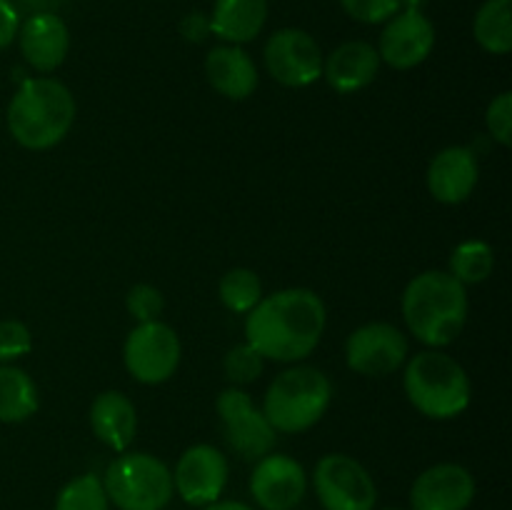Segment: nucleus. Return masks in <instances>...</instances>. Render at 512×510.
Here are the masks:
<instances>
[{"label":"nucleus","instance_id":"f257e3e1","mask_svg":"<svg viewBox=\"0 0 512 510\" xmlns=\"http://www.w3.org/2000/svg\"><path fill=\"white\" fill-rule=\"evenodd\" d=\"M328 310L310 288H285L260 300L245 315V343L265 360L298 363L305 360L325 333Z\"/></svg>","mask_w":512,"mask_h":510},{"label":"nucleus","instance_id":"f03ea898","mask_svg":"<svg viewBox=\"0 0 512 510\" xmlns=\"http://www.w3.org/2000/svg\"><path fill=\"white\" fill-rule=\"evenodd\" d=\"M468 305V288L448 270H425L405 285L400 308L415 340L443 350L463 333Z\"/></svg>","mask_w":512,"mask_h":510},{"label":"nucleus","instance_id":"7ed1b4c3","mask_svg":"<svg viewBox=\"0 0 512 510\" xmlns=\"http://www.w3.org/2000/svg\"><path fill=\"white\" fill-rule=\"evenodd\" d=\"M73 93L55 78H28L8 103V133L25 150H50L68 138L75 123Z\"/></svg>","mask_w":512,"mask_h":510},{"label":"nucleus","instance_id":"20e7f679","mask_svg":"<svg viewBox=\"0 0 512 510\" xmlns=\"http://www.w3.org/2000/svg\"><path fill=\"white\" fill-rule=\"evenodd\" d=\"M403 390L410 405L430 420H453L468 410L473 383L463 365L440 348L405 360Z\"/></svg>","mask_w":512,"mask_h":510},{"label":"nucleus","instance_id":"39448f33","mask_svg":"<svg viewBox=\"0 0 512 510\" xmlns=\"http://www.w3.org/2000/svg\"><path fill=\"white\" fill-rule=\"evenodd\" d=\"M333 403V385L320 368L293 365L275 375L263 398V415L275 433H305L323 420Z\"/></svg>","mask_w":512,"mask_h":510},{"label":"nucleus","instance_id":"423d86ee","mask_svg":"<svg viewBox=\"0 0 512 510\" xmlns=\"http://www.w3.org/2000/svg\"><path fill=\"white\" fill-rule=\"evenodd\" d=\"M108 500L118 510H163L173 500V470L150 453H123L103 478Z\"/></svg>","mask_w":512,"mask_h":510},{"label":"nucleus","instance_id":"0eeeda50","mask_svg":"<svg viewBox=\"0 0 512 510\" xmlns=\"http://www.w3.org/2000/svg\"><path fill=\"white\" fill-rule=\"evenodd\" d=\"M183 355L178 333L163 320L138 323L123 345L125 370L143 385H160L175 375Z\"/></svg>","mask_w":512,"mask_h":510},{"label":"nucleus","instance_id":"6e6552de","mask_svg":"<svg viewBox=\"0 0 512 510\" xmlns=\"http://www.w3.org/2000/svg\"><path fill=\"white\" fill-rule=\"evenodd\" d=\"M313 488L323 510H373L378 488L360 460L345 453L323 455L315 465Z\"/></svg>","mask_w":512,"mask_h":510},{"label":"nucleus","instance_id":"1a4fd4ad","mask_svg":"<svg viewBox=\"0 0 512 510\" xmlns=\"http://www.w3.org/2000/svg\"><path fill=\"white\" fill-rule=\"evenodd\" d=\"M215 413L223 425L225 440L240 458L260 460L263 455L273 453L278 435L263 410L243 388H235V385L225 388L215 400Z\"/></svg>","mask_w":512,"mask_h":510},{"label":"nucleus","instance_id":"9d476101","mask_svg":"<svg viewBox=\"0 0 512 510\" xmlns=\"http://www.w3.org/2000/svg\"><path fill=\"white\" fill-rule=\"evenodd\" d=\"M410 355L408 335L393 323L375 320L355 328L345 340V363L365 378H383L405 365Z\"/></svg>","mask_w":512,"mask_h":510},{"label":"nucleus","instance_id":"9b49d317","mask_svg":"<svg viewBox=\"0 0 512 510\" xmlns=\"http://www.w3.org/2000/svg\"><path fill=\"white\" fill-rule=\"evenodd\" d=\"M265 68L285 88H308L323 78V50L318 40L300 28H280L263 50Z\"/></svg>","mask_w":512,"mask_h":510},{"label":"nucleus","instance_id":"f8f14e48","mask_svg":"<svg viewBox=\"0 0 512 510\" xmlns=\"http://www.w3.org/2000/svg\"><path fill=\"white\" fill-rule=\"evenodd\" d=\"M435 48V28L423 10L400 8L380 33V63L395 70H413L430 58Z\"/></svg>","mask_w":512,"mask_h":510},{"label":"nucleus","instance_id":"ddd939ff","mask_svg":"<svg viewBox=\"0 0 512 510\" xmlns=\"http://www.w3.org/2000/svg\"><path fill=\"white\" fill-rule=\"evenodd\" d=\"M228 483V458L215 445H190L178 458L173 473L175 493L188 505H210Z\"/></svg>","mask_w":512,"mask_h":510},{"label":"nucleus","instance_id":"4468645a","mask_svg":"<svg viewBox=\"0 0 512 510\" xmlns=\"http://www.w3.org/2000/svg\"><path fill=\"white\" fill-rule=\"evenodd\" d=\"M250 493L263 510H293L308 493V475L290 455L268 453L255 463Z\"/></svg>","mask_w":512,"mask_h":510},{"label":"nucleus","instance_id":"2eb2a0df","mask_svg":"<svg viewBox=\"0 0 512 510\" xmlns=\"http://www.w3.org/2000/svg\"><path fill=\"white\" fill-rule=\"evenodd\" d=\"M475 498V478L465 465L438 463L423 470L410 488L413 510H468Z\"/></svg>","mask_w":512,"mask_h":510},{"label":"nucleus","instance_id":"dca6fc26","mask_svg":"<svg viewBox=\"0 0 512 510\" xmlns=\"http://www.w3.org/2000/svg\"><path fill=\"white\" fill-rule=\"evenodd\" d=\"M480 180L475 150L468 145H448L438 150L428 165V193L443 205H460L473 195Z\"/></svg>","mask_w":512,"mask_h":510},{"label":"nucleus","instance_id":"f3484780","mask_svg":"<svg viewBox=\"0 0 512 510\" xmlns=\"http://www.w3.org/2000/svg\"><path fill=\"white\" fill-rule=\"evenodd\" d=\"M20 53L38 73H53L65 63L70 50V30L58 13L28 15L18 30Z\"/></svg>","mask_w":512,"mask_h":510},{"label":"nucleus","instance_id":"a211bd4d","mask_svg":"<svg viewBox=\"0 0 512 510\" xmlns=\"http://www.w3.org/2000/svg\"><path fill=\"white\" fill-rule=\"evenodd\" d=\"M380 70V55L375 45L365 40H348L338 45L328 58L323 60V78L335 93L350 95L368 88Z\"/></svg>","mask_w":512,"mask_h":510},{"label":"nucleus","instance_id":"6ab92c4d","mask_svg":"<svg viewBox=\"0 0 512 510\" xmlns=\"http://www.w3.org/2000/svg\"><path fill=\"white\" fill-rule=\"evenodd\" d=\"M205 78L228 100H248L258 88V68L240 45H218L205 55Z\"/></svg>","mask_w":512,"mask_h":510},{"label":"nucleus","instance_id":"aec40b11","mask_svg":"<svg viewBox=\"0 0 512 510\" xmlns=\"http://www.w3.org/2000/svg\"><path fill=\"white\" fill-rule=\"evenodd\" d=\"M90 428L110 450L125 453L138 433V410L123 390H103L90 405Z\"/></svg>","mask_w":512,"mask_h":510},{"label":"nucleus","instance_id":"412c9836","mask_svg":"<svg viewBox=\"0 0 512 510\" xmlns=\"http://www.w3.org/2000/svg\"><path fill=\"white\" fill-rule=\"evenodd\" d=\"M210 33L228 45L250 43L268 20V0H215Z\"/></svg>","mask_w":512,"mask_h":510},{"label":"nucleus","instance_id":"4be33fe9","mask_svg":"<svg viewBox=\"0 0 512 510\" xmlns=\"http://www.w3.org/2000/svg\"><path fill=\"white\" fill-rule=\"evenodd\" d=\"M40 408L35 380L18 365H0V423H25Z\"/></svg>","mask_w":512,"mask_h":510},{"label":"nucleus","instance_id":"5701e85b","mask_svg":"<svg viewBox=\"0 0 512 510\" xmlns=\"http://www.w3.org/2000/svg\"><path fill=\"white\" fill-rule=\"evenodd\" d=\"M473 35L490 55L512 50V0H485L473 20Z\"/></svg>","mask_w":512,"mask_h":510},{"label":"nucleus","instance_id":"b1692460","mask_svg":"<svg viewBox=\"0 0 512 510\" xmlns=\"http://www.w3.org/2000/svg\"><path fill=\"white\" fill-rule=\"evenodd\" d=\"M493 268H495L493 245L485 243V240L480 238L463 240V243L455 245L453 253H450L448 273L453 275L458 283H463L465 288H468V285L485 283V280L493 275Z\"/></svg>","mask_w":512,"mask_h":510},{"label":"nucleus","instance_id":"393cba45","mask_svg":"<svg viewBox=\"0 0 512 510\" xmlns=\"http://www.w3.org/2000/svg\"><path fill=\"white\" fill-rule=\"evenodd\" d=\"M218 295L220 303H223L230 313L248 315L250 310L263 300V283H260L255 270L230 268L228 273L220 278Z\"/></svg>","mask_w":512,"mask_h":510},{"label":"nucleus","instance_id":"a878e982","mask_svg":"<svg viewBox=\"0 0 512 510\" xmlns=\"http://www.w3.org/2000/svg\"><path fill=\"white\" fill-rule=\"evenodd\" d=\"M55 510H110L103 478L93 473L73 478L68 485H63V490L55 498Z\"/></svg>","mask_w":512,"mask_h":510},{"label":"nucleus","instance_id":"bb28decb","mask_svg":"<svg viewBox=\"0 0 512 510\" xmlns=\"http://www.w3.org/2000/svg\"><path fill=\"white\" fill-rule=\"evenodd\" d=\"M223 370L225 378H228L235 388H243V385L253 383V380H258L260 375H263L265 358L250 343H238L225 353Z\"/></svg>","mask_w":512,"mask_h":510},{"label":"nucleus","instance_id":"cd10ccee","mask_svg":"<svg viewBox=\"0 0 512 510\" xmlns=\"http://www.w3.org/2000/svg\"><path fill=\"white\" fill-rule=\"evenodd\" d=\"M33 350V335L23 320H0V365H13Z\"/></svg>","mask_w":512,"mask_h":510},{"label":"nucleus","instance_id":"c85d7f7f","mask_svg":"<svg viewBox=\"0 0 512 510\" xmlns=\"http://www.w3.org/2000/svg\"><path fill=\"white\" fill-rule=\"evenodd\" d=\"M125 308L138 323H148V320H160L165 310V298L155 285L138 283L125 295Z\"/></svg>","mask_w":512,"mask_h":510},{"label":"nucleus","instance_id":"c756f323","mask_svg":"<svg viewBox=\"0 0 512 510\" xmlns=\"http://www.w3.org/2000/svg\"><path fill=\"white\" fill-rule=\"evenodd\" d=\"M485 125H488V133L495 143H500L503 148L512 145V93L503 90L498 98H493V103L485 110Z\"/></svg>","mask_w":512,"mask_h":510},{"label":"nucleus","instance_id":"7c9ffc66","mask_svg":"<svg viewBox=\"0 0 512 510\" xmlns=\"http://www.w3.org/2000/svg\"><path fill=\"white\" fill-rule=\"evenodd\" d=\"M340 8L358 23H388L400 10V0H338Z\"/></svg>","mask_w":512,"mask_h":510},{"label":"nucleus","instance_id":"2f4dec72","mask_svg":"<svg viewBox=\"0 0 512 510\" xmlns=\"http://www.w3.org/2000/svg\"><path fill=\"white\" fill-rule=\"evenodd\" d=\"M20 30V13L13 5V0H0V50L10 48L13 40L18 38Z\"/></svg>","mask_w":512,"mask_h":510},{"label":"nucleus","instance_id":"473e14b6","mask_svg":"<svg viewBox=\"0 0 512 510\" xmlns=\"http://www.w3.org/2000/svg\"><path fill=\"white\" fill-rule=\"evenodd\" d=\"M180 33H183L185 40H190V43H203L210 33V18L205 13H188L183 18V23H180Z\"/></svg>","mask_w":512,"mask_h":510},{"label":"nucleus","instance_id":"72a5a7b5","mask_svg":"<svg viewBox=\"0 0 512 510\" xmlns=\"http://www.w3.org/2000/svg\"><path fill=\"white\" fill-rule=\"evenodd\" d=\"M63 0H13L18 13L38 15V13H58V5Z\"/></svg>","mask_w":512,"mask_h":510},{"label":"nucleus","instance_id":"f704fd0d","mask_svg":"<svg viewBox=\"0 0 512 510\" xmlns=\"http://www.w3.org/2000/svg\"><path fill=\"white\" fill-rule=\"evenodd\" d=\"M205 510H253V508L245 503H238V500H215V503L205 505Z\"/></svg>","mask_w":512,"mask_h":510},{"label":"nucleus","instance_id":"c9c22d12","mask_svg":"<svg viewBox=\"0 0 512 510\" xmlns=\"http://www.w3.org/2000/svg\"><path fill=\"white\" fill-rule=\"evenodd\" d=\"M428 0H400V8H413V10H423V5Z\"/></svg>","mask_w":512,"mask_h":510},{"label":"nucleus","instance_id":"e433bc0d","mask_svg":"<svg viewBox=\"0 0 512 510\" xmlns=\"http://www.w3.org/2000/svg\"><path fill=\"white\" fill-rule=\"evenodd\" d=\"M385 510H398V508H385Z\"/></svg>","mask_w":512,"mask_h":510}]
</instances>
